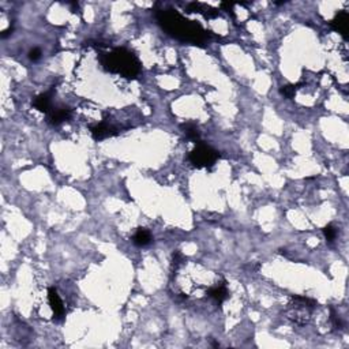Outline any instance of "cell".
<instances>
[{
    "instance_id": "obj_3",
    "label": "cell",
    "mask_w": 349,
    "mask_h": 349,
    "mask_svg": "<svg viewBox=\"0 0 349 349\" xmlns=\"http://www.w3.org/2000/svg\"><path fill=\"white\" fill-rule=\"evenodd\" d=\"M315 306H317V303L313 299L304 298V296H295L287 311L288 318L296 325H306Z\"/></svg>"
},
{
    "instance_id": "obj_5",
    "label": "cell",
    "mask_w": 349,
    "mask_h": 349,
    "mask_svg": "<svg viewBox=\"0 0 349 349\" xmlns=\"http://www.w3.org/2000/svg\"><path fill=\"white\" fill-rule=\"evenodd\" d=\"M48 300H49V306H51L52 311H53L55 319H62L64 317V304H63L62 299H60L55 288H49Z\"/></svg>"
},
{
    "instance_id": "obj_1",
    "label": "cell",
    "mask_w": 349,
    "mask_h": 349,
    "mask_svg": "<svg viewBox=\"0 0 349 349\" xmlns=\"http://www.w3.org/2000/svg\"><path fill=\"white\" fill-rule=\"evenodd\" d=\"M156 18L170 36L177 38L180 41L192 42V44H205L209 38V34L206 33L202 26L196 22L185 19L184 16L180 15L174 10H159L156 12Z\"/></svg>"
},
{
    "instance_id": "obj_4",
    "label": "cell",
    "mask_w": 349,
    "mask_h": 349,
    "mask_svg": "<svg viewBox=\"0 0 349 349\" xmlns=\"http://www.w3.org/2000/svg\"><path fill=\"white\" fill-rule=\"evenodd\" d=\"M220 157V153L210 146L198 142L196 148L190 153L188 160L196 168H210L216 164Z\"/></svg>"
},
{
    "instance_id": "obj_8",
    "label": "cell",
    "mask_w": 349,
    "mask_h": 349,
    "mask_svg": "<svg viewBox=\"0 0 349 349\" xmlns=\"http://www.w3.org/2000/svg\"><path fill=\"white\" fill-rule=\"evenodd\" d=\"M228 288H226L225 281L222 284H218V285H214L207 289V296L211 298L213 300H216L217 304H221L224 300H226L228 298Z\"/></svg>"
},
{
    "instance_id": "obj_12",
    "label": "cell",
    "mask_w": 349,
    "mask_h": 349,
    "mask_svg": "<svg viewBox=\"0 0 349 349\" xmlns=\"http://www.w3.org/2000/svg\"><path fill=\"white\" fill-rule=\"evenodd\" d=\"M133 241H134V244L138 247L148 246V244H150V241H152V235H150L149 231H146V229H142V228H141V229H138L137 233L134 235Z\"/></svg>"
},
{
    "instance_id": "obj_7",
    "label": "cell",
    "mask_w": 349,
    "mask_h": 349,
    "mask_svg": "<svg viewBox=\"0 0 349 349\" xmlns=\"http://www.w3.org/2000/svg\"><path fill=\"white\" fill-rule=\"evenodd\" d=\"M348 12H347V11H340L339 14L334 16L333 21L330 22V25H332V27H333L334 30L339 31L340 34L344 36V38H347V37H348Z\"/></svg>"
},
{
    "instance_id": "obj_13",
    "label": "cell",
    "mask_w": 349,
    "mask_h": 349,
    "mask_svg": "<svg viewBox=\"0 0 349 349\" xmlns=\"http://www.w3.org/2000/svg\"><path fill=\"white\" fill-rule=\"evenodd\" d=\"M181 130L184 131V134L187 135V138L194 141V142H200V133L198 127H196L194 123H184L181 124Z\"/></svg>"
},
{
    "instance_id": "obj_9",
    "label": "cell",
    "mask_w": 349,
    "mask_h": 349,
    "mask_svg": "<svg viewBox=\"0 0 349 349\" xmlns=\"http://www.w3.org/2000/svg\"><path fill=\"white\" fill-rule=\"evenodd\" d=\"M187 11L188 12H199V14H203L206 18H216L218 15V11L214 10L213 7L203 4V3H196V1L187 4Z\"/></svg>"
},
{
    "instance_id": "obj_10",
    "label": "cell",
    "mask_w": 349,
    "mask_h": 349,
    "mask_svg": "<svg viewBox=\"0 0 349 349\" xmlns=\"http://www.w3.org/2000/svg\"><path fill=\"white\" fill-rule=\"evenodd\" d=\"M71 116V111L68 108H57L53 109L52 112H49L48 115V122L52 124V126H59L63 122L68 120Z\"/></svg>"
},
{
    "instance_id": "obj_16",
    "label": "cell",
    "mask_w": 349,
    "mask_h": 349,
    "mask_svg": "<svg viewBox=\"0 0 349 349\" xmlns=\"http://www.w3.org/2000/svg\"><path fill=\"white\" fill-rule=\"evenodd\" d=\"M181 261H183V255L180 252H174V262H172V266H174V270L176 272L177 269L181 265Z\"/></svg>"
},
{
    "instance_id": "obj_17",
    "label": "cell",
    "mask_w": 349,
    "mask_h": 349,
    "mask_svg": "<svg viewBox=\"0 0 349 349\" xmlns=\"http://www.w3.org/2000/svg\"><path fill=\"white\" fill-rule=\"evenodd\" d=\"M40 56H41V51H40L38 48H34V49H31V51L29 52V59H30V60H33V62L38 60V59H40Z\"/></svg>"
},
{
    "instance_id": "obj_15",
    "label": "cell",
    "mask_w": 349,
    "mask_h": 349,
    "mask_svg": "<svg viewBox=\"0 0 349 349\" xmlns=\"http://www.w3.org/2000/svg\"><path fill=\"white\" fill-rule=\"evenodd\" d=\"M296 90H298V86H295V85H287V86L281 87L280 92H281V94H283L284 97L292 98L293 96H295Z\"/></svg>"
},
{
    "instance_id": "obj_11",
    "label": "cell",
    "mask_w": 349,
    "mask_h": 349,
    "mask_svg": "<svg viewBox=\"0 0 349 349\" xmlns=\"http://www.w3.org/2000/svg\"><path fill=\"white\" fill-rule=\"evenodd\" d=\"M33 105H34V108L41 111V112L49 113V109H51V92L37 96L36 100L33 101Z\"/></svg>"
},
{
    "instance_id": "obj_6",
    "label": "cell",
    "mask_w": 349,
    "mask_h": 349,
    "mask_svg": "<svg viewBox=\"0 0 349 349\" xmlns=\"http://www.w3.org/2000/svg\"><path fill=\"white\" fill-rule=\"evenodd\" d=\"M90 131H92V137L96 141H101V139L109 138V137H113V135H118L119 134L116 127L109 126L107 123H98L97 126L92 127Z\"/></svg>"
},
{
    "instance_id": "obj_2",
    "label": "cell",
    "mask_w": 349,
    "mask_h": 349,
    "mask_svg": "<svg viewBox=\"0 0 349 349\" xmlns=\"http://www.w3.org/2000/svg\"><path fill=\"white\" fill-rule=\"evenodd\" d=\"M100 62L105 70L126 78H135L141 72V64L133 52L126 48H115L112 51L101 53Z\"/></svg>"
},
{
    "instance_id": "obj_14",
    "label": "cell",
    "mask_w": 349,
    "mask_h": 349,
    "mask_svg": "<svg viewBox=\"0 0 349 349\" xmlns=\"http://www.w3.org/2000/svg\"><path fill=\"white\" fill-rule=\"evenodd\" d=\"M324 233L325 236H326V240H328L329 243H333V241L336 240V236H337V229H336L332 224H329L328 226H325Z\"/></svg>"
}]
</instances>
